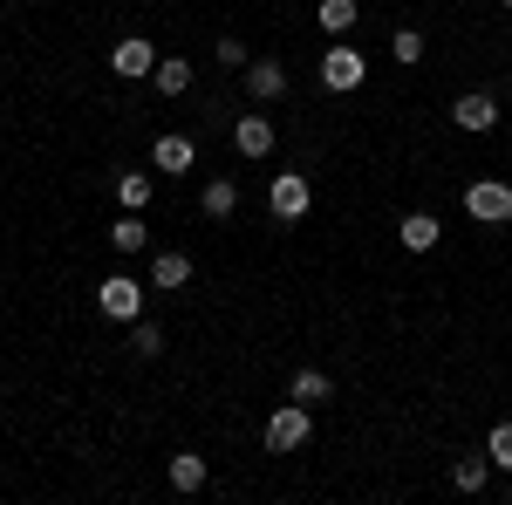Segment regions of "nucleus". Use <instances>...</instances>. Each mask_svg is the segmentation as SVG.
<instances>
[{"instance_id": "nucleus-16", "label": "nucleus", "mask_w": 512, "mask_h": 505, "mask_svg": "<svg viewBox=\"0 0 512 505\" xmlns=\"http://www.w3.org/2000/svg\"><path fill=\"white\" fill-rule=\"evenodd\" d=\"M151 89H158V96H185V89H192V69H185V62H158V69H151Z\"/></svg>"}, {"instance_id": "nucleus-19", "label": "nucleus", "mask_w": 512, "mask_h": 505, "mask_svg": "<svg viewBox=\"0 0 512 505\" xmlns=\"http://www.w3.org/2000/svg\"><path fill=\"white\" fill-rule=\"evenodd\" d=\"M117 198H123V212H144V205H151V178H144V171H123Z\"/></svg>"}, {"instance_id": "nucleus-15", "label": "nucleus", "mask_w": 512, "mask_h": 505, "mask_svg": "<svg viewBox=\"0 0 512 505\" xmlns=\"http://www.w3.org/2000/svg\"><path fill=\"white\" fill-rule=\"evenodd\" d=\"M233 205H239L233 178H212V185H205V219H233Z\"/></svg>"}, {"instance_id": "nucleus-23", "label": "nucleus", "mask_w": 512, "mask_h": 505, "mask_svg": "<svg viewBox=\"0 0 512 505\" xmlns=\"http://www.w3.org/2000/svg\"><path fill=\"white\" fill-rule=\"evenodd\" d=\"M485 465H492V458H458V492H478V485H485Z\"/></svg>"}, {"instance_id": "nucleus-4", "label": "nucleus", "mask_w": 512, "mask_h": 505, "mask_svg": "<svg viewBox=\"0 0 512 505\" xmlns=\"http://www.w3.org/2000/svg\"><path fill=\"white\" fill-rule=\"evenodd\" d=\"M96 308L110 314V321H137V314H144V287H137L130 273H117V280L96 287Z\"/></svg>"}, {"instance_id": "nucleus-7", "label": "nucleus", "mask_w": 512, "mask_h": 505, "mask_svg": "<svg viewBox=\"0 0 512 505\" xmlns=\"http://www.w3.org/2000/svg\"><path fill=\"white\" fill-rule=\"evenodd\" d=\"M451 123H458V130H492V123H499V103H492L485 89H472V96L451 103Z\"/></svg>"}, {"instance_id": "nucleus-3", "label": "nucleus", "mask_w": 512, "mask_h": 505, "mask_svg": "<svg viewBox=\"0 0 512 505\" xmlns=\"http://www.w3.org/2000/svg\"><path fill=\"white\" fill-rule=\"evenodd\" d=\"M369 82V62L355 55V48H328V62H321V89H335V96H349Z\"/></svg>"}, {"instance_id": "nucleus-12", "label": "nucleus", "mask_w": 512, "mask_h": 505, "mask_svg": "<svg viewBox=\"0 0 512 505\" xmlns=\"http://www.w3.org/2000/svg\"><path fill=\"white\" fill-rule=\"evenodd\" d=\"M437 246V219L431 212H410V219H403V253H431Z\"/></svg>"}, {"instance_id": "nucleus-9", "label": "nucleus", "mask_w": 512, "mask_h": 505, "mask_svg": "<svg viewBox=\"0 0 512 505\" xmlns=\"http://www.w3.org/2000/svg\"><path fill=\"white\" fill-rule=\"evenodd\" d=\"M246 89H253L260 103H274L280 89H287V69H280L274 55H260V62H246Z\"/></svg>"}, {"instance_id": "nucleus-17", "label": "nucleus", "mask_w": 512, "mask_h": 505, "mask_svg": "<svg viewBox=\"0 0 512 505\" xmlns=\"http://www.w3.org/2000/svg\"><path fill=\"white\" fill-rule=\"evenodd\" d=\"M328 376H321V369H294V389H287V396H294V403H328Z\"/></svg>"}, {"instance_id": "nucleus-20", "label": "nucleus", "mask_w": 512, "mask_h": 505, "mask_svg": "<svg viewBox=\"0 0 512 505\" xmlns=\"http://www.w3.org/2000/svg\"><path fill=\"white\" fill-rule=\"evenodd\" d=\"M396 62H403V69H417V62H424V35H417V28H396Z\"/></svg>"}, {"instance_id": "nucleus-8", "label": "nucleus", "mask_w": 512, "mask_h": 505, "mask_svg": "<svg viewBox=\"0 0 512 505\" xmlns=\"http://www.w3.org/2000/svg\"><path fill=\"white\" fill-rule=\"evenodd\" d=\"M110 69H117V76H151V69H158V55H151V41H144V35H130V41L110 48Z\"/></svg>"}, {"instance_id": "nucleus-2", "label": "nucleus", "mask_w": 512, "mask_h": 505, "mask_svg": "<svg viewBox=\"0 0 512 505\" xmlns=\"http://www.w3.org/2000/svg\"><path fill=\"white\" fill-rule=\"evenodd\" d=\"M308 205H315V185H308L301 171H280L274 185H267V212H274V219H301Z\"/></svg>"}, {"instance_id": "nucleus-6", "label": "nucleus", "mask_w": 512, "mask_h": 505, "mask_svg": "<svg viewBox=\"0 0 512 505\" xmlns=\"http://www.w3.org/2000/svg\"><path fill=\"white\" fill-rule=\"evenodd\" d=\"M151 164L178 178V171H192V164H198V144H192V137H178V130H164L158 144H151Z\"/></svg>"}, {"instance_id": "nucleus-13", "label": "nucleus", "mask_w": 512, "mask_h": 505, "mask_svg": "<svg viewBox=\"0 0 512 505\" xmlns=\"http://www.w3.org/2000/svg\"><path fill=\"white\" fill-rule=\"evenodd\" d=\"M110 246H117V253H144V246H151V233H144V219H137V212H123L117 226H110Z\"/></svg>"}, {"instance_id": "nucleus-18", "label": "nucleus", "mask_w": 512, "mask_h": 505, "mask_svg": "<svg viewBox=\"0 0 512 505\" xmlns=\"http://www.w3.org/2000/svg\"><path fill=\"white\" fill-rule=\"evenodd\" d=\"M315 14H321V28H328V35H349L355 21H362V14H355V0H321Z\"/></svg>"}, {"instance_id": "nucleus-1", "label": "nucleus", "mask_w": 512, "mask_h": 505, "mask_svg": "<svg viewBox=\"0 0 512 505\" xmlns=\"http://www.w3.org/2000/svg\"><path fill=\"white\" fill-rule=\"evenodd\" d=\"M308 430H315V424H308V403L287 396L274 417H267V451H274V458H294V451L308 444Z\"/></svg>"}, {"instance_id": "nucleus-24", "label": "nucleus", "mask_w": 512, "mask_h": 505, "mask_svg": "<svg viewBox=\"0 0 512 505\" xmlns=\"http://www.w3.org/2000/svg\"><path fill=\"white\" fill-rule=\"evenodd\" d=\"M499 7H512V0H499Z\"/></svg>"}, {"instance_id": "nucleus-22", "label": "nucleus", "mask_w": 512, "mask_h": 505, "mask_svg": "<svg viewBox=\"0 0 512 505\" xmlns=\"http://www.w3.org/2000/svg\"><path fill=\"white\" fill-rule=\"evenodd\" d=\"M485 458H492L499 471H512V424H499V430H492V444H485Z\"/></svg>"}, {"instance_id": "nucleus-14", "label": "nucleus", "mask_w": 512, "mask_h": 505, "mask_svg": "<svg viewBox=\"0 0 512 505\" xmlns=\"http://www.w3.org/2000/svg\"><path fill=\"white\" fill-rule=\"evenodd\" d=\"M171 485H178V492H205V458H198V451H178V458H171Z\"/></svg>"}, {"instance_id": "nucleus-11", "label": "nucleus", "mask_w": 512, "mask_h": 505, "mask_svg": "<svg viewBox=\"0 0 512 505\" xmlns=\"http://www.w3.org/2000/svg\"><path fill=\"white\" fill-rule=\"evenodd\" d=\"M185 280H192V253H158V260H151V287L171 294V287H185Z\"/></svg>"}, {"instance_id": "nucleus-21", "label": "nucleus", "mask_w": 512, "mask_h": 505, "mask_svg": "<svg viewBox=\"0 0 512 505\" xmlns=\"http://www.w3.org/2000/svg\"><path fill=\"white\" fill-rule=\"evenodd\" d=\"M130 349L144 355V362H151V355H164V328H151V321H137V328H130Z\"/></svg>"}, {"instance_id": "nucleus-5", "label": "nucleus", "mask_w": 512, "mask_h": 505, "mask_svg": "<svg viewBox=\"0 0 512 505\" xmlns=\"http://www.w3.org/2000/svg\"><path fill=\"white\" fill-rule=\"evenodd\" d=\"M465 212H472L478 226H499V219H512V185H499V178L472 185V192H465Z\"/></svg>"}, {"instance_id": "nucleus-10", "label": "nucleus", "mask_w": 512, "mask_h": 505, "mask_svg": "<svg viewBox=\"0 0 512 505\" xmlns=\"http://www.w3.org/2000/svg\"><path fill=\"white\" fill-rule=\"evenodd\" d=\"M233 137H239V151H246V157H267V151H274V123L260 117V110H253V117H239Z\"/></svg>"}]
</instances>
